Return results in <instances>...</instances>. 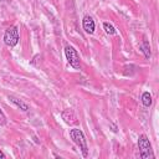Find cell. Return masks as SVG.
<instances>
[{
  "mask_svg": "<svg viewBox=\"0 0 159 159\" xmlns=\"http://www.w3.org/2000/svg\"><path fill=\"white\" fill-rule=\"evenodd\" d=\"M138 148H139L140 157L143 159L154 158L153 149H152V143L149 142V139H148V137L145 134H140L138 137Z\"/></svg>",
  "mask_w": 159,
  "mask_h": 159,
  "instance_id": "7a4b0ae2",
  "label": "cell"
},
{
  "mask_svg": "<svg viewBox=\"0 0 159 159\" xmlns=\"http://www.w3.org/2000/svg\"><path fill=\"white\" fill-rule=\"evenodd\" d=\"M9 101L10 102H12L17 108H20L21 111H24V112H27L29 111V106L25 103V102H22L21 99H19V98H16V97H14V96H9Z\"/></svg>",
  "mask_w": 159,
  "mask_h": 159,
  "instance_id": "52a82bcc",
  "label": "cell"
},
{
  "mask_svg": "<svg viewBox=\"0 0 159 159\" xmlns=\"http://www.w3.org/2000/svg\"><path fill=\"white\" fill-rule=\"evenodd\" d=\"M82 29L84 30L86 34H89V35H92L94 32L96 24H94V20L92 19V16H89V15L83 16V19H82Z\"/></svg>",
  "mask_w": 159,
  "mask_h": 159,
  "instance_id": "5b68a950",
  "label": "cell"
},
{
  "mask_svg": "<svg viewBox=\"0 0 159 159\" xmlns=\"http://www.w3.org/2000/svg\"><path fill=\"white\" fill-rule=\"evenodd\" d=\"M61 117H62V119H63L67 124H75V123H77V117H76L73 109H71V108L63 109V111L61 112Z\"/></svg>",
  "mask_w": 159,
  "mask_h": 159,
  "instance_id": "8992f818",
  "label": "cell"
},
{
  "mask_svg": "<svg viewBox=\"0 0 159 159\" xmlns=\"http://www.w3.org/2000/svg\"><path fill=\"white\" fill-rule=\"evenodd\" d=\"M0 1H4V0H0Z\"/></svg>",
  "mask_w": 159,
  "mask_h": 159,
  "instance_id": "4fadbf2b",
  "label": "cell"
},
{
  "mask_svg": "<svg viewBox=\"0 0 159 159\" xmlns=\"http://www.w3.org/2000/svg\"><path fill=\"white\" fill-rule=\"evenodd\" d=\"M65 56H66V60L67 62L70 63V66L75 70H80L81 68V60H80V55L77 52V50L71 46V45H67L65 47Z\"/></svg>",
  "mask_w": 159,
  "mask_h": 159,
  "instance_id": "3957f363",
  "label": "cell"
},
{
  "mask_svg": "<svg viewBox=\"0 0 159 159\" xmlns=\"http://www.w3.org/2000/svg\"><path fill=\"white\" fill-rule=\"evenodd\" d=\"M140 51L144 53V57L145 58H149L150 57V46H149V42L147 40H144L140 45Z\"/></svg>",
  "mask_w": 159,
  "mask_h": 159,
  "instance_id": "9c48e42d",
  "label": "cell"
},
{
  "mask_svg": "<svg viewBox=\"0 0 159 159\" xmlns=\"http://www.w3.org/2000/svg\"><path fill=\"white\" fill-rule=\"evenodd\" d=\"M70 138L80 148L82 155L86 158L88 155V145H87V140H86L84 133L78 128H72V129H70Z\"/></svg>",
  "mask_w": 159,
  "mask_h": 159,
  "instance_id": "6da1fadb",
  "label": "cell"
},
{
  "mask_svg": "<svg viewBox=\"0 0 159 159\" xmlns=\"http://www.w3.org/2000/svg\"><path fill=\"white\" fill-rule=\"evenodd\" d=\"M7 123V119H6V116H5V113L1 111V108H0V125H5Z\"/></svg>",
  "mask_w": 159,
  "mask_h": 159,
  "instance_id": "8fae6325",
  "label": "cell"
},
{
  "mask_svg": "<svg viewBox=\"0 0 159 159\" xmlns=\"http://www.w3.org/2000/svg\"><path fill=\"white\" fill-rule=\"evenodd\" d=\"M140 101H142V104H143L144 107H150V106H152V102H153L152 94H150L148 91L143 92V93H142V97H140Z\"/></svg>",
  "mask_w": 159,
  "mask_h": 159,
  "instance_id": "ba28073f",
  "label": "cell"
},
{
  "mask_svg": "<svg viewBox=\"0 0 159 159\" xmlns=\"http://www.w3.org/2000/svg\"><path fill=\"white\" fill-rule=\"evenodd\" d=\"M6 158V155L4 154V152L1 150V148H0V159H5Z\"/></svg>",
  "mask_w": 159,
  "mask_h": 159,
  "instance_id": "7c38bea8",
  "label": "cell"
},
{
  "mask_svg": "<svg viewBox=\"0 0 159 159\" xmlns=\"http://www.w3.org/2000/svg\"><path fill=\"white\" fill-rule=\"evenodd\" d=\"M4 42L6 46L9 47H15L17 43H19V40H20V36H19V30H17V26H10L5 30L4 32Z\"/></svg>",
  "mask_w": 159,
  "mask_h": 159,
  "instance_id": "277c9868",
  "label": "cell"
},
{
  "mask_svg": "<svg viewBox=\"0 0 159 159\" xmlns=\"http://www.w3.org/2000/svg\"><path fill=\"white\" fill-rule=\"evenodd\" d=\"M103 30H104L106 34H108V35H116V34H117L116 27H114L112 24H109V22H103Z\"/></svg>",
  "mask_w": 159,
  "mask_h": 159,
  "instance_id": "30bf717a",
  "label": "cell"
}]
</instances>
